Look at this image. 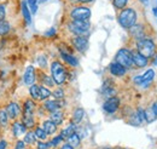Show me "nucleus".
Returning a JSON list of instances; mask_svg holds the SVG:
<instances>
[{"instance_id":"nucleus-1","label":"nucleus","mask_w":157,"mask_h":149,"mask_svg":"<svg viewBox=\"0 0 157 149\" xmlns=\"http://www.w3.org/2000/svg\"><path fill=\"white\" fill-rule=\"evenodd\" d=\"M136 50L140 55L150 59L157 54V44L152 38H144L136 41Z\"/></svg>"},{"instance_id":"nucleus-2","label":"nucleus","mask_w":157,"mask_h":149,"mask_svg":"<svg viewBox=\"0 0 157 149\" xmlns=\"http://www.w3.org/2000/svg\"><path fill=\"white\" fill-rule=\"evenodd\" d=\"M117 21L120 26L124 29H129L132 26H134L138 22V11L133 6L124 7L121 10L117 15Z\"/></svg>"},{"instance_id":"nucleus-3","label":"nucleus","mask_w":157,"mask_h":149,"mask_svg":"<svg viewBox=\"0 0 157 149\" xmlns=\"http://www.w3.org/2000/svg\"><path fill=\"white\" fill-rule=\"evenodd\" d=\"M68 73L69 72L67 70V68L59 61H53L51 63V76L56 85H64L68 80Z\"/></svg>"},{"instance_id":"nucleus-4","label":"nucleus","mask_w":157,"mask_h":149,"mask_svg":"<svg viewBox=\"0 0 157 149\" xmlns=\"http://www.w3.org/2000/svg\"><path fill=\"white\" fill-rule=\"evenodd\" d=\"M91 28V22L88 21H70L68 23V29L74 37H88Z\"/></svg>"},{"instance_id":"nucleus-5","label":"nucleus","mask_w":157,"mask_h":149,"mask_svg":"<svg viewBox=\"0 0 157 149\" xmlns=\"http://www.w3.org/2000/svg\"><path fill=\"white\" fill-rule=\"evenodd\" d=\"M115 62H117L118 64L123 66L126 69H129L133 66V61H132V55H131V50L123 47L117 51V54L115 55Z\"/></svg>"},{"instance_id":"nucleus-6","label":"nucleus","mask_w":157,"mask_h":149,"mask_svg":"<svg viewBox=\"0 0 157 149\" xmlns=\"http://www.w3.org/2000/svg\"><path fill=\"white\" fill-rule=\"evenodd\" d=\"M69 17L71 21H88L91 17V9L86 6H75L70 10Z\"/></svg>"},{"instance_id":"nucleus-7","label":"nucleus","mask_w":157,"mask_h":149,"mask_svg":"<svg viewBox=\"0 0 157 149\" xmlns=\"http://www.w3.org/2000/svg\"><path fill=\"white\" fill-rule=\"evenodd\" d=\"M146 26L145 23H141V22H137L134 26H132L129 29H128V34L132 39H134L136 41L140 40V39H144L146 37Z\"/></svg>"},{"instance_id":"nucleus-8","label":"nucleus","mask_w":157,"mask_h":149,"mask_svg":"<svg viewBox=\"0 0 157 149\" xmlns=\"http://www.w3.org/2000/svg\"><path fill=\"white\" fill-rule=\"evenodd\" d=\"M120 106H121V99L117 96L109 97V98H106V101L103 104V111L108 114H115L118 111Z\"/></svg>"},{"instance_id":"nucleus-9","label":"nucleus","mask_w":157,"mask_h":149,"mask_svg":"<svg viewBox=\"0 0 157 149\" xmlns=\"http://www.w3.org/2000/svg\"><path fill=\"white\" fill-rule=\"evenodd\" d=\"M73 46L78 50V52L83 54L88 49V38L87 37H73L71 38Z\"/></svg>"},{"instance_id":"nucleus-10","label":"nucleus","mask_w":157,"mask_h":149,"mask_svg":"<svg viewBox=\"0 0 157 149\" xmlns=\"http://www.w3.org/2000/svg\"><path fill=\"white\" fill-rule=\"evenodd\" d=\"M131 55H132V61H133V66L137 68H145L149 64V59L143 55H140L137 50H131Z\"/></svg>"},{"instance_id":"nucleus-11","label":"nucleus","mask_w":157,"mask_h":149,"mask_svg":"<svg viewBox=\"0 0 157 149\" xmlns=\"http://www.w3.org/2000/svg\"><path fill=\"white\" fill-rule=\"evenodd\" d=\"M24 84L25 85H34L35 84V79H36V72H35V68L33 66H28L25 68V72H24Z\"/></svg>"},{"instance_id":"nucleus-12","label":"nucleus","mask_w":157,"mask_h":149,"mask_svg":"<svg viewBox=\"0 0 157 149\" xmlns=\"http://www.w3.org/2000/svg\"><path fill=\"white\" fill-rule=\"evenodd\" d=\"M109 72H110V74L114 75V76H124V75L127 74V69L123 67V66H121V64H118L117 62H111L110 64H109Z\"/></svg>"},{"instance_id":"nucleus-13","label":"nucleus","mask_w":157,"mask_h":149,"mask_svg":"<svg viewBox=\"0 0 157 149\" xmlns=\"http://www.w3.org/2000/svg\"><path fill=\"white\" fill-rule=\"evenodd\" d=\"M155 75H156V73L154 69H147L141 75V87H149L155 79Z\"/></svg>"},{"instance_id":"nucleus-14","label":"nucleus","mask_w":157,"mask_h":149,"mask_svg":"<svg viewBox=\"0 0 157 149\" xmlns=\"http://www.w3.org/2000/svg\"><path fill=\"white\" fill-rule=\"evenodd\" d=\"M21 112L22 111H21L20 106L17 103H15V102L9 103V106L6 107V113H7L9 118H11V119H17L21 115Z\"/></svg>"},{"instance_id":"nucleus-15","label":"nucleus","mask_w":157,"mask_h":149,"mask_svg":"<svg viewBox=\"0 0 157 149\" xmlns=\"http://www.w3.org/2000/svg\"><path fill=\"white\" fill-rule=\"evenodd\" d=\"M36 111V104L33 99H27L24 102L23 107V116H34V113Z\"/></svg>"},{"instance_id":"nucleus-16","label":"nucleus","mask_w":157,"mask_h":149,"mask_svg":"<svg viewBox=\"0 0 157 149\" xmlns=\"http://www.w3.org/2000/svg\"><path fill=\"white\" fill-rule=\"evenodd\" d=\"M44 131L47 133V136H52V135H55L57 130H58V126L55 124V123H52L50 119H47V120H45V121H42V126H41Z\"/></svg>"},{"instance_id":"nucleus-17","label":"nucleus","mask_w":157,"mask_h":149,"mask_svg":"<svg viewBox=\"0 0 157 149\" xmlns=\"http://www.w3.org/2000/svg\"><path fill=\"white\" fill-rule=\"evenodd\" d=\"M44 108L46 112H48L50 114L53 112H57L60 109L58 103V99H47L44 102Z\"/></svg>"},{"instance_id":"nucleus-18","label":"nucleus","mask_w":157,"mask_h":149,"mask_svg":"<svg viewBox=\"0 0 157 149\" xmlns=\"http://www.w3.org/2000/svg\"><path fill=\"white\" fill-rule=\"evenodd\" d=\"M64 118H65V115H64V112H63L62 109H59L57 112H53L50 114V120H51L52 123H55L57 126L62 125V124L64 123Z\"/></svg>"},{"instance_id":"nucleus-19","label":"nucleus","mask_w":157,"mask_h":149,"mask_svg":"<svg viewBox=\"0 0 157 149\" xmlns=\"http://www.w3.org/2000/svg\"><path fill=\"white\" fill-rule=\"evenodd\" d=\"M60 57H62V59H63L67 64H69L70 67H78V58H76V57H74L71 54H67V52L62 51V52H60Z\"/></svg>"},{"instance_id":"nucleus-20","label":"nucleus","mask_w":157,"mask_h":149,"mask_svg":"<svg viewBox=\"0 0 157 149\" xmlns=\"http://www.w3.org/2000/svg\"><path fill=\"white\" fill-rule=\"evenodd\" d=\"M83 116H85V111H83V108H81V107L75 108L74 112H73V115H71V123L75 124V125H78V124L82 121Z\"/></svg>"},{"instance_id":"nucleus-21","label":"nucleus","mask_w":157,"mask_h":149,"mask_svg":"<svg viewBox=\"0 0 157 149\" xmlns=\"http://www.w3.org/2000/svg\"><path fill=\"white\" fill-rule=\"evenodd\" d=\"M78 130V125H75V124H73V123H70L67 127H64L62 132H60V136H62V138L63 139H67L69 136H71L73 133H75Z\"/></svg>"},{"instance_id":"nucleus-22","label":"nucleus","mask_w":157,"mask_h":149,"mask_svg":"<svg viewBox=\"0 0 157 149\" xmlns=\"http://www.w3.org/2000/svg\"><path fill=\"white\" fill-rule=\"evenodd\" d=\"M25 131H27V127L20 121H16V123L12 124V133H13L15 137H18L21 135L25 133Z\"/></svg>"},{"instance_id":"nucleus-23","label":"nucleus","mask_w":157,"mask_h":149,"mask_svg":"<svg viewBox=\"0 0 157 149\" xmlns=\"http://www.w3.org/2000/svg\"><path fill=\"white\" fill-rule=\"evenodd\" d=\"M22 14H23V18L27 22V24H30L32 23V14H30V10L28 7L27 1L22 2Z\"/></svg>"},{"instance_id":"nucleus-24","label":"nucleus","mask_w":157,"mask_h":149,"mask_svg":"<svg viewBox=\"0 0 157 149\" xmlns=\"http://www.w3.org/2000/svg\"><path fill=\"white\" fill-rule=\"evenodd\" d=\"M40 81H41L42 85L46 86V87H53V86L56 85L55 81H53V79H52V76L45 74V73H41V74H40Z\"/></svg>"},{"instance_id":"nucleus-25","label":"nucleus","mask_w":157,"mask_h":149,"mask_svg":"<svg viewBox=\"0 0 157 149\" xmlns=\"http://www.w3.org/2000/svg\"><path fill=\"white\" fill-rule=\"evenodd\" d=\"M67 143H69L71 147H74V148H76L80 146V143H81V137H80V135H78V132H75V133H73L71 136H69L68 138H67Z\"/></svg>"},{"instance_id":"nucleus-26","label":"nucleus","mask_w":157,"mask_h":149,"mask_svg":"<svg viewBox=\"0 0 157 149\" xmlns=\"http://www.w3.org/2000/svg\"><path fill=\"white\" fill-rule=\"evenodd\" d=\"M127 119H128V124L132 125V126H140V125H143V123L140 121V119H139V116H138L136 111H133V112L131 113Z\"/></svg>"},{"instance_id":"nucleus-27","label":"nucleus","mask_w":157,"mask_h":149,"mask_svg":"<svg viewBox=\"0 0 157 149\" xmlns=\"http://www.w3.org/2000/svg\"><path fill=\"white\" fill-rule=\"evenodd\" d=\"M29 93H30V97L33 101H40V86L34 84L30 86L29 89Z\"/></svg>"},{"instance_id":"nucleus-28","label":"nucleus","mask_w":157,"mask_h":149,"mask_svg":"<svg viewBox=\"0 0 157 149\" xmlns=\"http://www.w3.org/2000/svg\"><path fill=\"white\" fill-rule=\"evenodd\" d=\"M23 142L25 144H34L36 142V137H35V133L34 131H29L24 135V138H23Z\"/></svg>"},{"instance_id":"nucleus-29","label":"nucleus","mask_w":157,"mask_h":149,"mask_svg":"<svg viewBox=\"0 0 157 149\" xmlns=\"http://www.w3.org/2000/svg\"><path fill=\"white\" fill-rule=\"evenodd\" d=\"M22 124L27 129H33L35 126V119H34V116H23L22 118Z\"/></svg>"},{"instance_id":"nucleus-30","label":"nucleus","mask_w":157,"mask_h":149,"mask_svg":"<svg viewBox=\"0 0 157 149\" xmlns=\"http://www.w3.org/2000/svg\"><path fill=\"white\" fill-rule=\"evenodd\" d=\"M34 133H35V137L40 139V141H42V142H45L46 139H47V133L44 131L42 127H35V130H34Z\"/></svg>"},{"instance_id":"nucleus-31","label":"nucleus","mask_w":157,"mask_h":149,"mask_svg":"<svg viewBox=\"0 0 157 149\" xmlns=\"http://www.w3.org/2000/svg\"><path fill=\"white\" fill-rule=\"evenodd\" d=\"M52 95L51 92V90L48 89V87H46V86H40V101H45V99H47L50 96Z\"/></svg>"},{"instance_id":"nucleus-32","label":"nucleus","mask_w":157,"mask_h":149,"mask_svg":"<svg viewBox=\"0 0 157 149\" xmlns=\"http://www.w3.org/2000/svg\"><path fill=\"white\" fill-rule=\"evenodd\" d=\"M156 119H157V118L155 116V114L152 113V111H151V108H150V107L145 108V123L150 124V123L155 121Z\"/></svg>"},{"instance_id":"nucleus-33","label":"nucleus","mask_w":157,"mask_h":149,"mask_svg":"<svg viewBox=\"0 0 157 149\" xmlns=\"http://www.w3.org/2000/svg\"><path fill=\"white\" fill-rule=\"evenodd\" d=\"M113 5H114V7H115L116 10L121 11V10H123L124 7H127L128 0H113Z\"/></svg>"},{"instance_id":"nucleus-34","label":"nucleus","mask_w":157,"mask_h":149,"mask_svg":"<svg viewBox=\"0 0 157 149\" xmlns=\"http://www.w3.org/2000/svg\"><path fill=\"white\" fill-rule=\"evenodd\" d=\"M10 30V23L7 21H1L0 22V35H5Z\"/></svg>"},{"instance_id":"nucleus-35","label":"nucleus","mask_w":157,"mask_h":149,"mask_svg":"<svg viewBox=\"0 0 157 149\" xmlns=\"http://www.w3.org/2000/svg\"><path fill=\"white\" fill-rule=\"evenodd\" d=\"M0 125L1 126H7L9 125V115L6 111L1 109L0 111Z\"/></svg>"},{"instance_id":"nucleus-36","label":"nucleus","mask_w":157,"mask_h":149,"mask_svg":"<svg viewBox=\"0 0 157 149\" xmlns=\"http://www.w3.org/2000/svg\"><path fill=\"white\" fill-rule=\"evenodd\" d=\"M25 1L30 7V14L32 15L36 14V11H38V1L36 0H25Z\"/></svg>"},{"instance_id":"nucleus-37","label":"nucleus","mask_w":157,"mask_h":149,"mask_svg":"<svg viewBox=\"0 0 157 149\" xmlns=\"http://www.w3.org/2000/svg\"><path fill=\"white\" fill-rule=\"evenodd\" d=\"M52 95H53V97H55L56 99H63L64 96H65V92H64V90H63L62 87H57V89L53 90Z\"/></svg>"},{"instance_id":"nucleus-38","label":"nucleus","mask_w":157,"mask_h":149,"mask_svg":"<svg viewBox=\"0 0 157 149\" xmlns=\"http://www.w3.org/2000/svg\"><path fill=\"white\" fill-rule=\"evenodd\" d=\"M62 141H64V139H63V138H62V136L59 135V136H57V137H53V138L48 142V144H50V147H51V148H52V147L55 148V147H57L58 144L62 143Z\"/></svg>"},{"instance_id":"nucleus-39","label":"nucleus","mask_w":157,"mask_h":149,"mask_svg":"<svg viewBox=\"0 0 157 149\" xmlns=\"http://www.w3.org/2000/svg\"><path fill=\"white\" fill-rule=\"evenodd\" d=\"M5 16H6V9L2 4H0V22L5 19Z\"/></svg>"},{"instance_id":"nucleus-40","label":"nucleus","mask_w":157,"mask_h":149,"mask_svg":"<svg viewBox=\"0 0 157 149\" xmlns=\"http://www.w3.org/2000/svg\"><path fill=\"white\" fill-rule=\"evenodd\" d=\"M38 61H39V64L40 67H42V68H45L46 66H47V58L45 56H40L38 58Z\"/></svg>"},{"instance_id":"nucleus-41","label":"nucleus","mask_w":157,"mask_h":149,"mask_svg":"<svg viewBox=\"0 0 157 149\" xmlns=\"http://www.w3.org/2000/svg\"><path fill=\"white\" fill-rule=\"evenodd\" d=\"M150 108H151L152 113L155 114V116L157 118V99H156V101H154V102L150 104Z\"/></svg>"},{"instance_id":"nucleus-42","label":"nucleus","mask_w":157,"mask_h":149,"mask_svg":"<svg viewBox=\"0 0 157 149\" xmlns=\"http://www.w3.org/2000/svg\"><path fill=\"white\" fill-rule=\"evenodd\" d=\"M15 149H25V143L23 141H18L16 143V148Z\"/></svg>"},{"instance_id":"nucleus-43","label":"nucleus","mask_w":157,"mask_h":149,"mask_svg":"<svg viewBox=\"0 0 157 149\" xmlns=\"http://www.w3.org/2000/svg\"><path fill=\"white\" fill-rule=\"evenodd\" d=\"M7 148V142L5 139H1L0 141V149H6Z\"/></svg>"},{"instance_id":"nucleus-44","label":"nucleus","mask_w":157,"mask_h":149,"mask_svg":"<svg viewBox=\"0 0 157 149\" xmlns=\"http://www.w3.org/2000/svg\"><path fill=\"white\" fill-rule=\"evenodd\" d=\"M73 2H78V4H87V2H92L94 0H71Z\"/></svg>"},{"instance_id":"nucleus-45","label":"nucleus","mask_w":157,"mask_h":149,"mask_svg":"<svg viewBox=\"0 0 157 149\" xmlns=\"http://www.w3.org/2000/svg\"><path fill=\"white\" fill-rule=\"evenodd\" d=\"M60 149H75L74 147H71L69 143H64V144H62L60 146Z\"/></svg>"},{"instance_id":"nucleus-46","label":"nucleus","mask_w":157,"mask_h":149,"mask_svg":"<svg viewBox=\"0 0 157 149\" xmlns=\"http://www.w3.org/2000/svg\"><path fill=\"white\" fill-rule=\"evenodd\" d=\"M55 33H56V29H55V28H51V29L46 33V35H47V37H51V35H55Z\"/></svg>"},{"instance_id":"nucleus-47","label":"nucleus","mask_w":157,"mask_h":149,"mask_svg":"<svg viewBox=\"0 0 157 149\" xmlns=\"http://www.w3.org/2000/svg\"><path fill=\"white\" fill-rule=\"evenodd\" d=\"M151 59H152V64H154V66H157V54L154 57H152Z\"/></svg>"},{"instance_id":"nucleus-48","label":"nucleus","mask_w":157,"mask_h":149,"mask_svg":"<svg viewBox=\"0 0 157 149\" xmlns=\"http://www.w3.org/2000/svg\"><path fill=\"white\" fill-rule=\"evenodd\" d=\"M140 1H141L144 5H147V4H149V0H140Z\"/></svg>"},{"instance_id":"nucleus-49","label":"nucleus","mask_w":157,"mask_h":149,"mask_svg":"<svg viewBox=\"0 0 157 149\" xmlns=\"http://www.w3.org/2000/svg\"><path fill=\"white\" fill-rule=\"evenodd\" d=\"M4 1H5V0H0V4H1V2H4Z\"/></svg>"},{"instance_id":"nucleus-50","label":"nucleus","mask_w":157,"mask_h":149,"mask_svg":"<svg viewBox=\"0 0 157 149\" xmlns=\"http://www.w3.org/2000/svg\"><path fill=\"white\" fill-rule=\"evenodd\" d=\"M118 149H127V148H118Z\"/></svg>"}]
</instances>
